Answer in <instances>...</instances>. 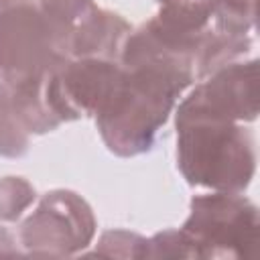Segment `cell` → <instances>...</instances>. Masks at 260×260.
I'll list each match as a JSON object with an SVG mask.
<instances>
[{"label": "cell", "mask_w": 260, "mask_h": 260, "mask_svg": "<svg viewBox=\"0 0 260 260\" xmlns=\"http://www.w3.org/2000/svg\"><path fill=\"white\" fill-rule=\"evenodd\" d=\"M124 81L95 116L106 146L118 156L152 148L177 98L193 83V69L171 61H142L124 67Z\"/></svg>", "instance_id": "cell-1"}, {"label": "cell", "mask_w": 260, "mask_h": 260, "mask_svg": "<svg viewBox=\"0 0 260 260\" xmlns=\"http://www.w3.org/2000/svg\"><path fill=\"white\" fill-rule=\"evenodd\" d=\"M177 167L189 185L242 193L256 171V144L242 122L177 116Z\"/></svg>", "instance_id": "cell-2"}, {"label": "cell", "mask_w": 260, "mask_h": 260, "mask_svg": "<svg viewBox=\"0 0 260 260\" xmlns=\"http://www.w3.org/2000/svg\"><path fill=\"white\" fill-rule=\"evenodd\" d=\"M258 207L242 193L213 191L191 199L183 232L197 258L250 260L258 246Z\"/></svg>", "instance_id": "cell-3"}, {"label": "cell", "mask_w": 260, "mask_h": 260, "mask_svg": "<svg viewBox=\"0 0 260 260\" xmlns=\"http://www.w3.org/2000/svg\"><path fill=\"white\" fill-rule=\"evenodd\" d=\"M65 59L35 0H16L0 10V81L10 87L47 75Z\"/></svg>", "instance_id": "cell-4"}, {"label": "cell", "mask_w": 260, "mask_h": 260, "mask_svg": "<svg viewBox=\"0 0 260 260\" xmlns=\"http://www.w3.org/2000/svg\"><path fill=\"white\" fill-rule=\"evenodd\" d=\"M95 234V217L83 197L67 189L45 193L20 225V244L30 256H73Z\"/></svg>", "instance_id": "cell-5"}, {"label": "cell", "mask_w": 260, "mask_h": 260, "mask_svg": "<svg viewBox=\"0 0 260 260\" xmlns=\"http://www.w3.org/2000/svg\"><path fill=\"white\" fill-rule=\"evenodd\" d=\"M120 61L69 57L49 77L51 106L61 122L81 116H98L114 98L124 81Z\"/></svg>", "instance_id": "cell-6"}, {"label": "cell", "mask_w": 260, "mask_h": 260, "mask_svg": "<svg viewBox=\"0 0 260 260\" xmlns=\"http://www.w3.org/2000/svg\"><path fill=\"white\" fill-rule=\"evenodd\" d=\"M258 114V61H232L209 73L181 104L177 116L252 122Z\"/></svg>", "instance_id": "cell-7"}, {"label": "cell", "mask_w": 260, "mask_h": 260, "mask_svg": "<svg viewBox=\"0 0 260 260\" xmlns=\"http://www.w3.org/2000/svg\"><path fill=\"white\" fill-rule=\"evenodd\" d=\"M132 26L116 12L91 6L77 22L69 39V57H93L120 61Z\"/></svg>", "instance_id": "cell-8"}, {"label": "cell", "mask_w": 260, "mask_h": 260, "mask_svg": "<svg viewBox=\"0 0 260 260\" xmlns=\"http://www.w3.org/2000/svg\"><path fill=\"white\" fill-rule=\"evenodd\" d=\"M51 73L20 81V83L10 85V87L6 85L10 91V104H12L14 116L18 118L20 126L28 134L30 132L32 134L51 132L61 124V120L57 118V114L51 106V98H49Z\"/></svg>", "instance_id": "cell-9"}, {"label": "cell", "mask_w": 260, "mask_h": 260, "mask_svg": "<svg viewBox=\"0 0 260 260\" xmlns=\"http://www.w3.org/2000/svg\"><path fill=\"white\" fill-rule=\"evenodd\" d=\"M28 148V132L20 126L10 104V91L0 81V154L22 156Z\"/></svg>", "instance_id": "cell-10"}, {"label": "cell", "mask_w": 260, "mask_h": 260, "mask_svg": "<svg viewBox=\"0 0 260 260\" xmlns=\"http://www.w3.org/2000/svg\"><path fill=\"white\" fill-rule=\"evenodd\" d=\"M148 240L136 232L128 230H110L104 232L93 254L108 258H146Z\"/></svg>", "instance_id": "cell-11"}, {"label": "cell", "mask_w": 260, "mask_h": 260, "mask_svg": "<svg viewBox=\"0 0 260 260\" xmlns=\"http://www.w3.org/2000/svg\"><path fill=\"white\" fill-rule=\"evenodd\" d=\"M35 201V187L22 177L0 179V219L16 221Z\"/></svg>", "instance_id": "cell-12"}, {"label": "cell", "mask_w": 260, "mask_h": 260, "mask_svg": "<svg viewBox=\"0 0 260 260\" xmlns=\"http://www.w3.org/2000/svg\"><path fill=\"white\" fill-rule=\"evenodd\" d=\"M146 258H197V254L183 230H165L148 238Z\"/></svg>", "instance_id": "cell-13"}, {"label": "cell", "mask_w": 260, "mask_h": 260, "mask_svg": "<svg viewBox=\"0 0 260 260\" xmlns=\"http://www.w3.org/2000/svg\"><path fill=\"white\" fill-rule=\"evenodd\" d=\"M0 254H18L16 242L4 228H0Z\"/></svg>", "instance_id": "cell-14"}, {"label": "cell", "mask_w": 260, "mask_h": 260, "mask_svg": "<svg viewBox=\"0 0 260 260\" xmlns=\"http://www.w3.org/2000/svg\"><path fill=\"white\" fill-rule=\"evenodd\" d=\"M12 2H16V0H0V10H2V8H6V6H8V4H12Z\"/></svg>", "instance_id": "cell-15"}, {"label": "cell", "mask_w": 260, "mask_h": 260, "mask_svg": "<svg viewBox=\"0 0 260 260\" xmlns=\"http://www.w3.org/2000/svg\"><path fill=\"white\" fill-rule=\"evenodd\" d=\"M156 2H158V0H156Z\"/></svg>", "instance_id": "cell-16"}]
</instances>
